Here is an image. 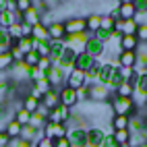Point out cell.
<instances>
[{"instance_id": "cell-1", "label": "cell", "mask_w": 147, "mask_h": 147, "mask_svg": "<svg viewBox=\"0 0 147 147\" xmlns=\"http://www.w3.org/2000/svg\"><path fill=\"white\" fill-rule=\"evenodd\" d=\"M108 106H110V110H112L114 116H133L137 112V106L133 102V97H120L116 93H112Z\"/></svg>"}, {"instance_id": "cell-2", "label": "cell", "mask_w": 147, "mask_h": 147, "mask_svg": "<svg viewBox=\"0 0 147 147\" xmlns=\"http://www.w3.org/2000/svg\"><path fill=\"white\" fill-rule=\"evenodd\" d=\"M112 97V91L104 83H89V102L93 104H108Z\"/></svg>"}, {"instance_id": "cell-3", "label": "cell", "mask_w": 147, "mask_h": 147, "mask_svg": "<svg viewBox=\"0 0 147 147\" xmlns=\"http://www.w3.org/2000/svg\"><path fill=\"white\" fill-rule=\"evenodd\" d=\"M89 37H91V33H87V31L66 35V37H64V46H66V48H71V50H75L77 54H79V52L85 50V44L89 42Z\"/></svg>"}, {"instance_id": "cell-4", "label": "cell", "mask_w": 147, "mask_h": 147, "mask_svg": "<svg viewBox=\"0 0 147 147\" xmlns=\"http://www.w3.org/2000/svg\"><path fill=\"white\" fill-rule=\"evenodd\" d=\"M64 85L77 91V89H81L83 85H89V83H87V75H85L83 71H79V68H73V71L66 75V81H64Z\"/></svg>"}, {"instance_id": "cell-5", "label": "cell", "mask_w": 147, "mask_h": 147, "mask_svg": "<svg viewBox=\"0 0 147 147\" xmlns=\"http://www.w3.org/2000/svg\"><path fill=\"white\" fill-rule=\"evenodd\" d=\"M68 133V126L66 124H54V122H48L44 126V131H42V137H46V139H62V137H66Z\"/></svg>"}, {"instance_id": "cell-6", "label": "cell", "mask_w": 147, "mask_h": 147, "mask_svg": "<svg viewBox=\"0 0 147 147\" xmlns=\"http://www.w3.org/2000/svg\"><path fill=\"white\" fill-rule=\"evenodd\" d=\"M83 52H85V54H89L93 60H102L104 54H106V46H104L102 42H97L95 37L91 35V37H89V42L85 44V50H83Z\"/></svg>"}, {"instance_id": "cell-7", "label": "cell", "mask_w": 147, "mask_h": 147, "mask_svg": "<svg viewBox=\"0 0 147 147\" xmlns=\"http://www.w3.org/2000/svg\"><path fill=\"white\" fill-rule=\"evenodd\" d=\"M104 139H106L104 126H89L87 129V147H102Z\"/></svg>"}, {"instance_id": "cell-8", "label": "cell", "mask_w": 147, "mask_h": 147, "mask_svg": "<svg viewBox=\"0 0 147 147\" xmlns=\"http://www.w3.org/2000/svg\"><path fill=\"white\" fill-rule=\"evenodd\" d=\"M46 27H48V35H50V42H64V37H66L64 21H50Z\"/></svg>"}, {"instance_id": "cell-9", "label": "cell", "mask_w": 147, "mask_h": 147, "mask_svg": "<svg viewBox=\"0 0 147 147\" xmlns=\"http://www.w3.org/2000/svg\"><path fill=\"white\" fill-rule=\"evenodd\" d=\"M75 58H77V52H75V50H71V48H66L64 54L60 56V60L56 62V66L60 68L64 75H68V73H71L73 68H75Z\"/></svg>"}, {"instance_id": "cell-10", "label": "cell", "mask_w": 147, "mask_h": 147, "mask_svg": "<svg viewBox=\"0 0 147 147\" xmlns=\"http://www.w3.org/2000/svg\"><path fill=\"white\" fill-rule=\"evenodd\" d=\"M46 79L50 81V85H52V89H60V87H64V81H66V75L58 68L56 64H52V68L46 73Z\"/></svg>"}, {"instance_id": "cell-11", "label": "cell", "mask_w": 147, "mask_h": 147, "mask_svg": "<svg viewBox=\"0 0 147 147\" xmlns=\"http://www.w3.org/2000/svg\"><path fill=\"white\" fill-rule=\"evenodd\" d=\"M58 97H60V106H66V108H73L79 104V100H77V91L75 89H71V87H60L58 89Z\"/></svg>"}, {"instance_id": "cell-12", "label": "cell", "mask_w": 147, "mask_h": 147, "mask_svg": "<svg viewBox=\"0 0 147 147\" xmlns=\"http://www.w3.org/2000/svg\"><path fill=\"white\" fill-rule=\"evenodd\" d=\"M64 29H66V35H73V33H83V31H87L85 17H73V19H66V21H64Z\"/></svg>"}, {"instance_id": "cell-13", "label": "cell", "mask_w": 147, "mask_h": 147, "mask_svg": "<svg viewBox=\"0 0 147 147\" xmlns=\"http://www.w3.org/2000/svg\"><path fill=\"white\" fill-rule=\"evenodd\" d=\"M66 137L73 147H87V131L85 129H68Z\"/></svg>"}, {"instance_id": "cell-14", "label": "cell", "mask_w": 147, "mask_h": 147, "mask_svg": "<svg viewBox=\"0 0 147 147\" xmlns=\"http://www.w3.org/2000/svg\"><path fill=\"white\" fill-rule=\"evenodd\" d=\"M118 15H120L122 21H131V19H135L137 8H135L133 0H122V2H118Z\"/></svg>"}, {"instance_id": "cell-15", "label": "cell", "mask_w": 147, "mask_h": 147, "mask_svg": "<svg viewBox=\"0 0 147 147\" xmlns=\"http://www.w3.org/2000/svg\"><path fill=\"white\" fill-rule=\"evenodd\" d=\"M95 64V60L89 56V54H85V52H79L77 54V58H75V68H79V71H83L85 75L89 73V68Z\"/></svg>"}, {"instance_id": "cell-16", "label": "cell", "mask_w": 147, "mask_h": 147, "mask_svg": "<svg viewBox=\"0 0 147 147\" xmlns=\"http://www.w3.org/2000/svg\"><path fill=\"white\" fill-rule=\"evenodd\" d=\"M21 139H25L27 143H37L42 139V131H37V129H33L31 124H27V126H23V131H21Z\"/></svg>"}, {"instance_id": "cell-17", "label": "cell", "mask_w": 147, "mask_h": 147, "mask_svg": "<svg viewBox=\"0 0 147 147\" xmlns=\"http://www.w3.org/2000/svg\"><path fill=\"white\" fill-rule=\"evenodd\" d=\"M21 131H23V126L19 124L15 118H11V120L6 122V126H4V135H6L11 141H13V139H19V137H21Z\"/></svg>"}, {"instance_id": "cell-18", "label": "cell", "mask_w": 147, "mask_h": 147, "mask_svg": "<svg viewBox=\"0 0 147 147\" xmlns=\"http://www.w3.org/2000/svg\"><path fill=\"white\" fill-rule=\"evenodd\" d=\"M21 23H25V25H37V23H42V15L35 11V8L31 6L29 11H25L23 15H21Z\"/></svg>"}, {"instance_id": "cell-19", "label": "cell", "mask_w": 147, "mask_h": 147, "mask_svg": "<svg viewBox=\"0 0 147 147\" xmlns=\"http://www.w3.org/2000/svg\"><path fill=\"white\" fill-rule=\"evenodd\" d=\"M42 106H46L48 110H54V108L60 106V97H58V91L56 89H50L46 95H44V100H42Z\"/></svg>"}, {"instance_id": "cell-20", "label": "cell", "mask_w": 147, "mask_h": 147, "mask_svg": "<svg viewBox=\"0 0 147 147\" xmlns=\"http://www.w3.org/2000/svg\"><path fill=\"white\" fill-rule=\"evenodd\" d=\"M31 37H33L35 42H42V44L50 42V35H48V27H46L44 23L33 25V33H31Z\"/></svg>"}, {"instance_id": "cell-21", "label": "cell", "mask_w": 147, "mask_h": 147, "mask_svg": "<svg viewBox=\"0 0 147 147\" xmlns=\"http://www.w3.org/2000/svg\"><path fill=\"white\" fill-rule=\"evenodd\" d=\"M15 46L21 50L23 54H29V52H35V48H37V42L33 40V37H21L19 42H15Z\"/></svg>"}, {"instance_id": "cell-22", "label": "cell", "mask_w": 147, "mask_h": 147, "mask_svg": "<svg viewBox=\"0 0 147 147\" xmlns=\"http://www.w3.org/2000/svg\"><path fill=\"white\" fill-rule=\"evenodd\" d=\"M141 129H145V122H143V116L139 112H135L133 116H129V133L135 135V133H139Z\"/></svg>"}, {"instance_id": "cell-23", "label": "cell", "mask_w": 147, "mask_h": 147, "mask_svg": "<svg viewBox=\"0 0 147 147\" xmlns=\"http://www.w3.org/2000/svg\"><path fill=\"white\" fill-rule=\"evenodd\" d=\"M64 50H66L64 42H50V60L56 64L58 60H60V56L64 54Z\"/></svg>"}, {"instance_id": "cell-24", "label": "cell", "mask_w": 147, "mask_h": 147, "mask_svg": "<svg viewBox=\"0 0 147 147\" xmlns=\"http://www.w3.org/2000/svg\"><path fill=\"white\" fill-rule=\"evenodd\" d=\"M137 48H139V40H137L135 35H122L120 50H124V52H137Z\"/></svg>"}, {"instance_id": "cell-25", "label": "cell", "mask_w": 147, "mask_h": 147, "mask_svg": "<svg viewBox=\"0 0 147 147\" xmlns=\"http://www.w3.org/2000/svg\"><path fill=\"white\" fill-rule=\"evenodd\" d=\"M100 21H102V15L100 13H91L89 17H85V23H87V33H95L100 29Z\"/></svg>"}, {"instance_id": "cell-26", "label": "cell", "mask_w": 147, "mask_h": 147, "mask_svg": "<svg viewBox=\"0 0 147 147\" xmlns=\"http://www.w3.org/2000/svg\"><path fill=\"white\" fill-rule=\"evenodd\" d=\"M118 62H120V66H131V68H135V64H137V52H120L118 54Z\"/></svg>"}, {"instance_id": "cell-27", "label": "cell", "mask_w": 147, "mask_h": 147, "mask_svg": "<svg viewBox=\"0 0 147 147\" xmlns=\"http://www.w3.org/2000/svg\"><path fill=\"white\" fill-rule=\"evenodd\" d=\"M110 126L112 131H122V129L129 131V116H112Z\"/></svg>"}, {"instance_id": "cell-28", "label": "cell", "mask_w": 147, "mask_h": 147, "mask_svg": "<svg viewBox=\"0 0 147 147\" xmlns=\"http://www.w3.org/2000/svg\"><path fill=\"white\" fill-rule=\"evenodd\" d=\"M6 31H8V35H11L13 42H19V40L23 37V23H21V21H15L11 27L6 29Z\"/></svg>"}, {"instance_id": "cell-29", "label": "cell", "mask_w": 147, "mask_h": 147, "mask_svg": "<svg viewBox=\"0 0 147 147\" xmlns=\"http://www.w3.org/2000/svg\"><path fill=\"white\" fill-rule=\"evenodd\" d=\"M29 124L33 126V129H37V131H44V126L48 124V118L44 114H40V112H33L31 114V120H29Z\"/></svg>"}, {"instance_id": "cell-30", "label": "cell", "mask_w": 147, "mask_h": 147, "mask_svg": "<svg viewBox=\"0 0 147 147\" xmlns=\"http://www.w3.org/2000/svg\"><path fill=\"white\" fill-rule=\"evenodd\" d=\"M13 68H15V77L17 79H27L29 81V71H31V68H29L25 62H15Z\"/></svg>"}, {"instance_id": "cell-31", "label": "cell", "mask_w": 147, "mask_h": 147, "mask_svg": "<svg viewBox=\"0 0 147 147\" xmlns=\"http://www.w3.org/2000/svg\"><path fill=\"white\" fill-rule=\"evenodd\" d=\"M13 44H15V42L11 40L8 31H6V29H0V52H8Z\"/></svg>"}, {"instance_id": "cell-32", "label": "cell", "mask_w": 147, "mask_h": 147, "mask_svg": "<svg viewBox=\"0 0 147 147\" xmlns=\"http://www.w3.org/2000/svg\"><path fill=\"white\" fill-rule=\"evenodd\" d=\"M13 118L21 124V126H27L29 120H31V112H27V110H23V108H19V110H15V116H13Z\"/></svg>"}, {"instance_id": "cell-33", "label": "cell", "mask_w": 147, "mask_h": 147, "mask_svg": "<svg viewBox=\"0 0 147 147\" xmlns=\"http://www.w3.org/2000/svg\"><path fill=\"white\" fill-rule=\"evenodd\" d=\"M15 60H13V56L11 52H0V73H4L8 71V68H13Z\"/></svg>"}, {"instance_id": "cell-34", "label": "cell", "mask_w": 147, "mask_h": 147, "mask_svg": "<svg viewBox=\"0 0 147 147\" xmlns=\"http://www.w3.org/2000/svg\"><path fill=\"white\" fill-rule=\"evenodd\" d=\"M133 91H135V87H133L131 83L122 81V83L118 85V89H116L114 93H116V95H120V97H133Z\"/></svg>"}, {"instance_id": "cell-35", "label": "cell", "mask_w": 147, "mask_h": 147, "mask_svg": "<svg viewBox=\"0 0 147 147\" xmlns=\"http://www.w3.org/2000/svg\"><path fill=\"white\" fill-rule=\"evenodd\" d=\"M21 108L33 114V112L37 110V108H40V102H37V100H33L31 95H25V97H23V106H21Z\"/></svg>"}, {"instance_id": "cell-36", "label": "cell", "mask_w": 147, "mask_h": 147, "mask_svg": "<svg viewBox=\"0 0 147 147\" xmlns=\"http://www.w3.org/2000/svg\"><path fill=\"white\" fill-rule=\"evenodd\" d=\"M112 137H114V141L118 143V145H124V143H129L131 133L126 131V129H122V131H112Z\"/></svg>"}, {"instance_id": "cell-37", "label": "cell", "mask_w": 147, "mask_h": 147, "mask_svg": "<svg viewBox=\"0 0 147 147\" xmlns=\"http://www.w3.org/2000/svg\"><path fill=\"white\" fill-rule=\"evenodd\" d=\"M114 19L110 15H102V21H100V29H106V31H114Z\"/></svg>"}, {"instance_id": "cell-38", "label": "cell", "mask_w": 147, "mask_h": 147, "mask_svg": "<svg viewBox=\"0 0 147 147\" xmlns=\"http://www.w3.org/2000/svg\"><path fill=\"white\" fill-rule=\"evenodd\" d=\"M42 79H46V73L40 71L37 66H31V71H29V81L35 83V81H42Z\"/></svg>"}, {"instance_id": "cell-39", "label": "cell", "mask_w": 147, "mask_h": 147, "mask_svg": "<svg viewBox=\"0 0 147 147\" xmlns=\"http://www.w3.org/2000/svg\"><path fill=\"white\" fill-rule=\"evenodd\" d=\"M23 62H25L29 68H31V66H37V62H40V54H37V52H29V54H25Z\"/></svg>"}, {"instance_id": "cell-40", "label": "cell", "mask_w": 147, "mask_h": 147, "mask_svg": "<svg viewBox=\"0 0 147 147\" xmlns=\"http://www.w3.org/2000/svg\"><path fill=\"white\" fill-rule=\"evenodd\" d=\"M33 87H35V89L40 91V93H44V95H46L48 91L52 89V85H50V81H48V79H42V81H35V83H33Z\"/></svg>"}, {"instance_id": "cell-41", "label": "cell", "mask_w": 147, "mask_h": 147, "mask_svg": "<svg viewBox=\"0 0 147 147\" xmlns=\"http://www.w3.org/2000/svg\"><path fill=\"white\" fill-rule=\"evenodd\" d=\"M135 37H137V40H139V44H147V23L139 25V29H137Z\"/></svg>"}, {"instance_id": "cell-42", "label": "cell", "mask_w": 147, "mask_h": 147, "mask_svg": "<svg viewBox=\"0 0 147 147\" xmlns=\"http://www.w3.org/2000/svg\"><path fill=\"white\" fill-rule=\"evenodd\" d=\"M52 60H50V56H42L40 58V62H37V68H40V71H44V73H48V71H50V68H52Z\"/></svg>"}, {"instance_id": "cell-43", "label": "cell", "mask_w": 147, "mask_h": 147, "mask_svg": "<svg viewBox=\"0 0 147 147\" xmlns=\"http://www.w3.org/2000/svg\"><path fill=\"white\" fill-rule=\"evenodd\" d=\"M77 100L79 102H89V85H83L81 89H77Z\"/></svg>"}, {"instance_id": "cell-44", "label": "cell", "mask_w": 147, "mask_h": 147, "mask_svg": "<svg viewBox=\"0 0 147 147\" xmlns=\"http://www.w3.org/2000/svg\"><path fill=\"white\" fill-rule=\"evenodd\" d=\"M35 52L40 54V58H42V56H50V42H46V44L37 42V48H35Z\"/></svg>"}, {"instance_id": "cell-45", "label": "cell", "mask_w": 147, "mask_h": 147, "mask_svg": "<svg viewBox=\"0 0 147 147\" xmlns=\"http://www.w3.org/2000/svg\"><path fill=\"white\" fill-rule=\"evenodd\" d=\"M33 4H31V0H17V13L19 15H23L25 11H29Z\"/></svg>"}, {"instance_id": "cell-46", "label": "cell", "mask_w": 147, "mask_h": 147, "mask_svg": "<svg viewBox=\"0 0 147 147\" xmlns=\"http://www.w3.org/2000/svg\"><path fill=\"white\" fill-rule=\"evenodd\" d=\"M135 2V8H137V13H141V15H147V0H133Z\"/></svg>"}, {"instance_id": "cell-47", "label": "cell", "mask_w": 147, "mask_h": 147, "mask_svg": "<svg viewBox=\"0 0 147 147\" xmlns=\"http://www.w3.org/2000/svg\"><path fill=\"white\" fill-rule=\"evenodd\" d=\"M102 147H118V143H116V141H114V137H112V131H110V133H106V139H104Z\"/></svg>"}, {"instance_id": "cell-48", "label": "cell", "mask_w": 147, "mask_h": 147, "mask_svg": "<svg viewBox=\"0 0 147 147\" xmlns=\"http://www.w3.org/2000/svg\"><path fill=\"white\" fill-rule=\"evenodd\" d=\"M33 143H27L25 139H21V137H19V139H13L11 143H8V147H31Z\"/></svg>"}, {"instance_id": "cell-49", "label": "cell", "mask_w": 147, "mask_h": 147, "mask_svg": "<svg viewBox=\"0 0 147 147\" xmlns=\"http://www.w3.org/2000/svg\"><path fill=\"white\" fill-rule=\"evenodd\" d=\"M54 147H73V145H71V141H68V137H62V139L54 141Z\"/></svg>"}, {"instance_id": "cell-50", "label": "cell", "mask_w": 147, "mask_h": 147, "mask_svg": "<svg viewBox=\"0 0 147 147\" xmlns=\"http://www.w3.org/2000/svg\"><path fill=\"white\" fill-rule=\"evenodd\" d=\"M35 147H54V141H52V139H46V137H42V139L35 143Z\"/></svg>"}, {"instance_id": "cell-51", "label": "cell", "mask_w": 147, "mask_h": 147, "mask_svg": "<svg viewBox=\"0 0 147 147\" xmlns=\"http://www.w3.org/2000/svg\"><path fill=\"white\" fill-rule=\"evenodd\" d=\"M8 143H11V139L4 135V131H0V147H8Z\"/></svg>"}, {"instance_id": "cell-52", "label": "cell", "mask_w": 147, "mask_h": 147, "mask_svg": "<svg viewBox=\"0 0 147 147\" xmlns=\"http://www.w3.org/2000/svg\"><path fill=\"white\" fill-rule=\"evenodd\" d=\"M31 33H33V27L23 23V37H31Z\"/></svg>"}, {"instance_id": "cell-53", "label": "cell", "mask_w": 147, "mask_h": 147, "mask_svg": "<svg viewBox=\"0 0 147 147\" xmlns=\"http://www.w3.org/2000/svg\"><path fill=\"white\" fill-rule=\"evenodd\" d=\"M6 11V0H0V13Z\"/></svg>"}, {"instance_id": "cell-54", "label": "cell", "mask_w": 147, "mask_h": 147, "mask_svg": "<svg viewBox=\"0 0 147 147\" xmlns=\"http://www.w3.org/2000/svg\"><path fill=\"white\" fill-rule=\"evenodd\" d=\"M139 110H143V112L147 114V100H145V104H143V108H139ZM145 114H143V116H145Z\"/></svg>"}, {"instance_id": "cell-55", "label": "cell", "mask_w": 147, "mask_h": 147, "mask_svg": "<svg viewBox=\"0 0 147 147\" xmlns=\"http://www.w3.org/2000/svg\"><path fill=\"white\" fill-rule=\"evenodd\" d=\"M143 122H145V129H147V114L143 116Z\"/></svg>"}, {"instance_id": "cell-56", "label": "cell", "mask_w": 147, "mask_h": 147, "mask_svg": "<svg viewBox=\"0 0 147 147\" xmlns=\"http://www.w3.org/2000/svg\"><path fill=\"white\" fill-rule=\"evenodd\" d=\"M118 147H131V145H129V143H124V145H118Z\"/></svg>"}, {"instance_id": "cell-57", "label": "cell", "mask_w": 147, "mask_h": 147, "mask_svg": "<svg viewBox=\"0 0 147 147\" xmlns=\"http://www.w3.org/2000/svg\"><path fill=\"white\" fill-rule=\"evenodd\" d=\"M141 147H147V143H143V145H141Z\"/></svg>"}, {"instance_id": "cell-58", "label": "cell", "mask_w": 147, "mask_h": 147, "mask_svg": "<svg viewBox=\"0 0 147 147\" xmlns=\"http://www.w3.org/2000/svg\"><path fill=\"white\" fill-rule=\"evenodd\" d=\"M31 147H35V145H31Z\"/></svg>"}]
</instances>
